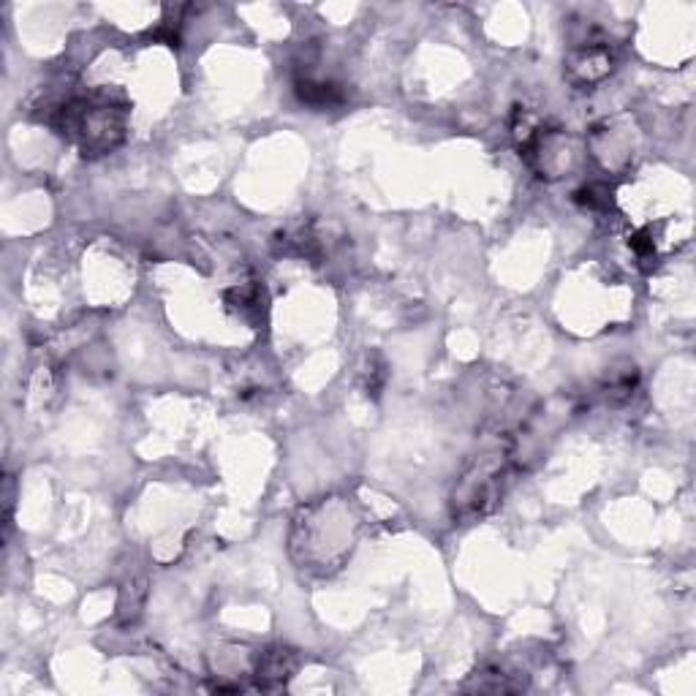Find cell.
Instances as JSON below:
<instances>
[{"label":"cell","mask_w":696,"mask_h":696,"mask_svg":"<svg viewBox=\"0 0 696 696\" xmlns=\"http://www.w3.org/2000/svg\"><path fill=\"white\" fill-rule=\"evenodd\" d=\"M509 463H512V441L506 435H498L493 444L484 446L479 455L471 457L463 479L455 487L452 506L460 520H476L490 514L501 501L509 479Z\"/></svg>","instance_id":"1"},{"label":"cell","mask_w":696,"mask_h":696,"mask_svg":"<svg viewBox=\"0 0 696 696\" xmlns=\"http://www.w3.org/2000/svg\"><path fill=\"white\" fill-rule=\"evenodd\" d=\"M55 126L82 155H104L123 142L126 109L109 98H74L58 109Z\"/></svg>","instance_id":"2"},{"label":"cell","mask_w":696,"mask_h":696,"mask_svg":"<svg viewBox=\"0 0 696 696\" xmlns=\"http://www.w3.org/2000/svg\"><path fill=\"white\" fill-rule=\"evenodd\" d=\"M294 93L300 98L305 107L313 109H332L343 104V90L329 79H313V77H297L294 79Z\"/></svg>","instance_id":"3"},{"label":"cell","mask_w":696,"mask_h":696,"mask_svg":"<svg viewBox=\"0 0 696 696\" xmlns=\"http://www.w3.org/2000/svg\"><path fill=\"white\" fill-rule=\"evenodd\" d=\"M294 667H297V658H294V653L286 648H275V650H267V653H261V661H259V686L261 688H281L286 686L291 680V672H294Z\"/></svg>","instance_id":"4"},{"label":"cell","mask_w":696,"mask_h":696,"mask_svg":"<svg viewBox=\"0 0 696 696\" xmlns=\"http://www.w3.org/2000/svg\"><path fill=\"white\" fill-rule=\"evenodd\" d=\"M571 71L580 77V82H588V85L590 82H599V79H604L612 71V55L601 44H588L580 52H574Z\"/></svg>","instance_id":"5"},{"label":"cell","mask_w":696,"mask_h":696,"mask_svg":"<svg viewBox=\"0 0 696 696\" xmlns=\"http://www.w3.org/2000/svg\"><path fill=\"white\" fill-rule=\"evenodd\" d=\"M226 300H229V305L240 310L242 316H251V313H261L264 294H261L259 286H240V289L229 291Z\"/></svg>","instance_id":"6"}]
</instances>
